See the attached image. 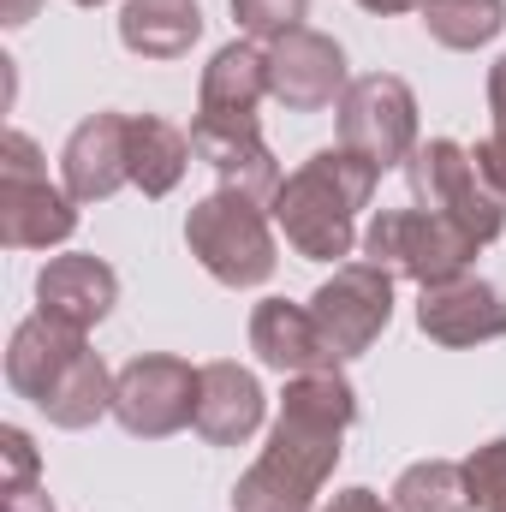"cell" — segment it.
Here are the masks:
<instances>
[{
    "instance_id": "6da1fadb",
    "label": "cell",
    "mask_w": 506,
    "mask_h": 512,
    "mask_svg": "<svg viewBox=\"0 0 506 512\" xmlns=\"http://www.w3.org/2000/svg\"><path fill=\"white\" fill-rule=\"evenodd\" d=\"M352 423H358V387L340 376V364L292 376L268 447L233 489V512H316V495L334 477Z\"/></svg>"
},
{
    "instance_id": "7a4b0ae2",
    "label": "cell",
    "mask_w": 506,
    "mask_h": 512,
    "mask_svg": "<svg viewBox=\"0 0 506 512\" xmlns=\"http://www.w3.org/2000/svg\"><path fill=\"white\" fill-rule=\"evenodd\" d=\"M6 387L30 399L54 429H90L114 411V376L102 352H90L84 328L54 316H24L6 340Z\"/></svg>"
},
{
    "instance_id": "3957f363",
    "label": "cell",
    "mask_w": 506,
    "mask_h": 512,
    "mask_svg": "<svg viewBox=\"0 0 506 512\" xmlns=\"http://www.w3.org/2000/svg\"><path fill=\"white\" fill-rule=\"evenodd\" d=\"M381 173L352 149H316L274 191L268 215L304 262H340L358 245V209H370Z\"/></svg>"
},
{
    "instance_id": "277c9868",
    "label": "cell",
    "mask_w": 506,
    "mask_h": 512,
    "mask_svg": "<svg viewBox=\"0 0 506 512\" xmlns=\"http://www.w3.org/2000/svg\"><path fill=\"white\" fill-rule=\"evenodd\" d=\"M185 245L203 262L209 280L233 286V292H251L274 274L280 245H274V215L268 203L239 197V191H209L203 203H191L185 215Z\"/></svg>"
},
{
    "instance_id": "5b68a950",
    "label": "cell",
    "mask_w": 506,
    "mask_h": 512,
    "mask_svg": "<svg viewBox=\"0 0 506 512\" xmlns=\"http://www.w3.org/2000/svg\"><path fill=\"white\" fill-rule=\"evenodd\" d=\"M78 233V203L48 179L42 149L24 131L0 137V245L6 251H54Z\"/></svg>"
},
{
    "instance_id": "8992f818",
    "label": "cell",
    "mask_w": 506,
    "mask_h": 512,
    "mask_svg": "<svg viewBox=\"0 0 506 512\" xmlns=\"http://www.w3.org/2000/svg\"><path fill=\"white\" fill-rule=\"evenodd\" d=\"M358 245L376 268H387L393 280H411V286L459 280V274H471V262L483 251L459 221H447L435 209H376V221L364 227Z\"/></svg>"
},
{
    "instance_id": "52a82bcc",
    "label": "cell",
    "mask_w": 506,
    "mask_h": 512,
    "mask_svg": "<svg viewBox=\"0 0 506 512\" xmlns=\"http://www.w3.org/2000/svg\"><path fill=\"white\" fill-rule=\"evenodd\" d=\"M405 179H411L417 209H435V215L459 221L477 245H495L506 233V203L489 191V179L477 173V161H471L465 143H453V137L417 143L411 161H405Z\"/></svg>"
},
{
    "instance_id": "ba28073f",
    "label": "cell",
    "mask_w": 506,
    "mask_h": 512,
    "mask_svg": "<svg viewBox=\"0 0 506 512\" xmlns=\"http://www.w3.org/2000/svg\"><path fill=\"white\" fill-rule=\"evenodd\" d=\"M340 149L364 155L376 173H393L417 149V96L393 72H364L340 96Z\"/></svg>"
},
{
    "instance_id": "9c48e42d",
    "label": "cell",
    "mask_w": 506,
    "mask_h": 512,
    "mask_svg": "<svg viewBox=\"0 0 506 512\" xmlns=\"http://www.w3.org/2000/svg\"><path fill=\"white\" fill-rule=\"evenodd\" d=\"M197 393L203 370H191L173 352H143L114 376V417L137 441H167L185 423H197Z\"/></svg>"
},
{
    "instance_id": "30bf717a",
    "label": "cell",
    "mask_w": 506,
    "mask_h": 512,
    "mask_svg": "<svg viewBox=\"0 0 506 512\" xmlns=\"http://www.w3.org/2000/svg\"><path fill=\"white\" fill-rule=\"evenodd\" d=\"M310 316H316V328L328 334V346H334L340 364H346V358H364L381 334H387V322H393V274L376 268L370 256L340 262V268L310 292Z\"/></svg>"
},
{
    "instance_id": "8fae6325",
    "label": "cell",
    "mask_w": 506,
    "mask_h": 512,
    "mask_svg": "<svg viewBox=\"0 0 506 512\" xmlns=\"http://www.w3.org/2000/svg\"><path fill=\"white\" fill-rule=\"evenodd\" d=\"M352 90L346 78V48L328 30H286L280 42H268V96L286 114H322L340 108V96Z\"/></svg>"
},
{
    "instance_id": "7c38bea8",
    "label": "cell",
    "mask_w": 506,
    "mask_h": 512,
    "mask_svg": "<svg viewBox=\"0 0 506 512\" xmlns=\"http://www.w3.org/2000/svg\"><path fill=\"white\" fill-rule=\"evenodd\" d=\"M60 185L78 209L108 203L120 185H131V114H90L72 126L60 149Z\"/></svg>"
},
{
    "instance_id": "4fadbf2b",
    "label": "cell",
    "mask_w": 506,
    "mask_h": 512,
    "mask_svg": "<svg viewBox=\"0 0 506 512\" xmlns=\"http://www.w3.org/2000/svg\"><path fill=\"white\" fill-rule=\"evenodd\" d=\"M417 328H423L435 346H483V340H506V292L489 286V280H477V274L423 286V298H417Z\"/></svg>"
},
{
    "instance_id": "5bb4252c",
    "label": "cell",
    "mask_w": 506,
    "mask_h": 512,
    "mask_svg": "<svg viewBox=\"0 0 506 512\" xmlns=\"http://www.w3.org/2000/svg\"><path fill=\"white\" fill-rule=\"evenodd\" d=\"M120 304V274L90 251H72V256H48L42 274H36V310L66 322V328H96L108 322V310Z\"/></svg>"
},
{
    "instance_id": "9a60e30c",
    "label": "cell",
    "mask_w": 506,
    "mask_h": 512,
    "mask_svg": "<svg viewBox=\"0 0 506 512\" xmlns=\"http://www.w3.org/2000/svg\"><path fill=\"white\" fill-rule=\"evenodd\" d=\"M191 149L221 173V191H239V197H256V203H274V191L286 185L274 149L262 143V120H256V126L191 120Z\"/></svg>"
},
{
    "instance_id": "2e32d148",
    "label": "cell",
    "mask_w": 506,
    "mask_h": 512,
    "mask_svg": "<svg viewBox=\"0 0 506 512\" xmlns=\"http://www.w3.org/2000/svg\"><path fill=\"white\" fill-rule=\"evenodd\" d=\"M251 352L280 376H310V370H334L340 364L328 334L316 328L310 304H292V298H262L251 310Z\"/></svg>"
},
{
    "instance_id": "e0dca14e",
    "label": "cell",
    "mask_w": 506,
    "mask_h": 512,
    "mask_svg": "<svg viewBox=\"0 0 506 512\" xmlns=\"http://www.w3.org/2000/svg\"><path fill=\"white\" fill-rule=\"evenodd\" d=\"M268 417V393L245 364L215 358L203 364V393H197V435L209 447H245Z\"/></svg>"
},
{
    "instance_id": "ac0fdd59",
    "label": "cell",
    "mask_w": 506,
    "mask_h": 512,
    "mask_svg": "<svg viewBox=\"0 0 506 512\" xmlns=\"http://www.w3.org/2000/svg\"><path fill=\"white\" fill-rule=\"evenodd\" d=\"M262 102H268V48H256V42L215 48L203 66V84H197V120L256 126Z\"/></svg>"
},
{
    "instance_id": "d6986e66",
    "label": "cell",
    "mask_w": 506,
    "mask_h": 512,
    "mask_svg": "<svg viewBox=\"0 0 506 512\" xmlns=\"http://www.w3.org/2000/svg\"><path fill=\"white\" fill-rule=\"evenodd\" d=\"M203 36L197 0H126L120 6V42L137 60H185Z\"/></svg>"
},
{
    "instance_id": "ffe728a7",
    "label": "cell",
    "mask_w": 506,
    "mask_h": 512,
    "mask_svg": "<svg viewBox=\"0 0 506 512\" xmlns=\"http://www.w3.org/2000/svg\"><path fill=\"white\" fill-rule=\"evenodd\" d=\"M191 131H179L161 114H131V185L143 197H167L191 167Z\"/></svg>"
},
{
    "instance_id": "44dd1931",
    "label": "cell",
    "mask_w": 506,
    "mask_h": 512,
    "mask_svg": "<svg viewBox=\"0 0 506 512\" xmlns=\"http://www.w3.org/2000/svg\"><path fill=\"white\" fill-rule=\"evenodd\" d=\"M393 512H477L471 501V483H465V465L453 459H417L393 477Z\"/></svg>"
},
{
    "instance_id": "7402d4cb",
    "label": "cell",
    "mask_w": 506,
    "mask_h": 512,
    "mask_svg": "<svg viewBox=\"0 0 506 512\" xmlns=\"http://www.w3.org/2000/svg\"><path fill=\"white\" fill-rule=\"evenodd\" d=\"M423 30L453 54L489 48L506 30V0H423Z\"/></svg>"
},
{
    "instance_id": "603a6c76",
    "label": "cell",
    "mask_w": 506,
    "mask_h": 512,
    "mask_svg": "<svg viewBox=\"0 0 506 512\" xmlns=\"http://www.w3.org/2000/svg\"><path fill=\"white\" fill-rule=\"evenodd\" d=\"M233 18H239V30L256 36V42H280L286 30H304L310 0H233Z\"/></svg>"
},
{
    "instance_id": "cb8c5ba5",
    "label": "cell",
    "mask_w": 506,
    "mask_h": 512,
    "mask_svg": "<svg viewBox=\"0 0 506 512\" xmlns=\"http://www.w3.org/2000/svg\"><path fill=\"white\" fill-rule=\"evenodd\" d=\"M465 483H471V501L483 512H506V435L483 441L465 459Z\"/></svg>"
},
{
    "instance_id": "d4e9b609",
    "label": "cell",
    "mask_w": 506,
    "mask_h": 512,
    "mask_svg": "<svg viewBox=\"0 0 506 512\" xmlns=\"http://www.w3.org/2000/svg\"><path fill=\"white\" fill-rule=\"evenodd\" d=\"M24 483H42V453L18 423H6L0 429V489H24Z\"/></svg>"
},
{
    "instance_id": "484cf974",
    "label": "cell",
    "mask_w": 506,
    "mask_h": 512,
    "mask_svg": "<svg viewBox=\"0 0 506 512\" xmlns=\"http://www.w3.org/2000/svg\"><path fill=\"white\" fill-rule=\"evenodd\" d=\"M471 161H477V173L489 179V191L506 203V137H483V143L471 149Z\"/></svg>"
},
{
    "instance_id": "4316f807",
    "label": "cell",
    "mask_w": 506,
    "mask_h": 512,
    "mask_svg": "<svg viewBox=\"0 0 506 512\" xmlns=\"http://www.w3.org/2000/svg\"><path fill=\"white\" fill-rule=\"evenodd\" d=\"M0 512H54V495L42 483H24V489H0Z\"/></svg>"
},
{
    "instance_id": "83f0119b",
    "label": "cell",
    "mask_w": 506,
    "mask_h": 512,
    "mask_svg": "<svg viewBox=\"0 0 506 512\" xmlns=\"http://www.w3.org/2000/svg\"><path fill=\"white\" fill-rule=\"evenodd\" d=\"M322 512H393V501H381L376 489H340Z\"/></svg>"
},
{
    "instance_id": "f1b7e54d",
    "label": "cell",
    "mask_w": 506,
    "mask_h": 512,
    "mask_svg": "<svg viewBox=\"0 0 506 512\" xmlns=\"http://www.w3.org/2000/svg\"><path fill=\"white\" fill-rule=\"evenodd\" d=\"M489 120H495V137H506V54L489 66Z\"/></svg>"
},
{
    "instance_id": "f546056e",
    "label": "cell",
    "mask_w": 506,
    "mask_h": 512,
    "mask_svg": "<svg viewBox=\"0 0 506 512\" xmlns=\"http://www.w3.org/2000/svg\"><path fill=\"white\" fill-rule=\"evenodd\" d=\"M36 6H42V0H0V24H6V30H24V24L36 18Z\"/></svg>"
},
{
    "instance_id": "4dcf8cb0",
    "label": "cell",
    "mask_w": 506,
    "mask_h": 512,
    "mask_svg": "<svg viewBox=\"0 0 506 512\" xmlns=\"http://www.w3.org/2000/svg\"><path fill=\"white\" fill-rule=\"evenodd\" d=\"M364 12H376V18H399V12H423V0H358Z\"/></svg>"
},
{
    "instance_id": "1f68e13d",
    "label": "cell",
    "mask_w": 506,
    "mask_h": 512,
    "mask_svg": "<svg viewBox=\"0 0 506 512\" xmlns=\"http://www.w3.org/2000/svg\"><path fill=\"white\" fill-rule=\"evenodd\" d=\"M72 6H108V0H72Z\"/></svg>"
}]
</instances>
